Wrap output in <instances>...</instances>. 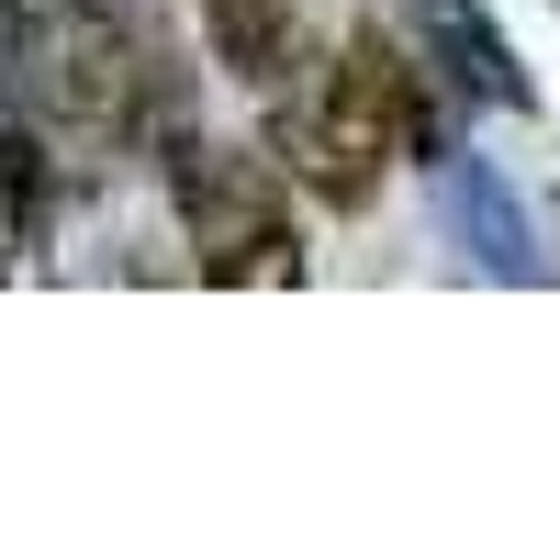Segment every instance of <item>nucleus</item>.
Listing matches in <instances>:
<instances>
[{"label":"nucleus","instance_id":"f257e3e1","mask_svg":"<svg viewBox=\"0 0 560 560\" xmlns=\"http://www.w3.org/2000/svg\"><path fill=\"white\" fill-rule=\"evenodd\" d=\"M168 202H179V236H191L202 280H236V292L303 280V236H292L280 158L213 147V135H168Z\"/></svg>","mask_w":560,"mask_h":560},{"label":"nucleus","instance_id":"423d86ee","mask_svg":"<svg viewBox=\"0 0 560 560\" xmlns=\"http://www.w3.org/2000/svg\"><path fill=\"white\" fill-rule=\"evenodd\" d=\"M12 247H34V236H23V202H12V179H0V280H12Z\"/></svg>","mask_w":560,"mask_h":560},{"label":"nucleus","instance_id":"f03ea898","mask_svg":"<svg viewBox=\"0 0 560 560\" xmlns=\"http://www.w3.org/2000/svg\"><path fill=\"white\" fill-rule=\"evenodd\" d=\"M34 79H45V113H57L79 147H135V135L158 124V102H168L158 45L135 34L113 0H68V12L45 23V45H34Z\"/></svg>","mask_w":560,"mask_h":560},{"label":"nucleus","instance_id":"7ed1b4c3","mask_svg":"<svg viewBox=\"0 0 560 560\" xmlns=\"http://www.w3.org/2000/svg\"><path fill=\"white\" fill-rule=\"evenodd\" d=\"M269 158L303 179L314 202H337V213H359L370 191H382V158H359L348 135H337V113L314 102V79H292V90H269Z\"/></svg>","mask_w":560,"mask_h":560},{"label":"nucleus","instance_id":"39448f33","mask_svg":"<svg viewBox=\"0 0 560 560\" xmlns=\"http://www.w3.org/2000/svg\"><path fill=\"white\" fill-rule=\"evenodd\" d=\"M415 34L438 45V68L459 79V90H482V102H504V113H527L538 90H527V68H516V45H504L471 0H415Z\"/></svg>","mask_w":560,"mask_h":560},{"label":"nucleus","instance_id":"20e7f679","mask_svg":"<svg viewBox=\"0 0 560 560\" xmlns=\"http://www.w3.org/2000/svg\"><path fill=\"white\" fill-rule=\"evenodd\" d=\"M202 45H213V68L247 79V90H292V68H303L292 0H202Z\"/></svg>","mask_w":560,"mask_h":560}]
</instances>
